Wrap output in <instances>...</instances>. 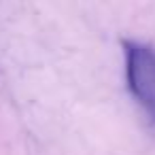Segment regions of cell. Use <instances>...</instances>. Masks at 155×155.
<instances>
[{
	"instance_id": "1",
	"label": "cell",
	"mask_w": 155,
	"mask_h": 155,
	"mask_svg": "<svg viewBox=\"0 0 155 155\" xmlns=\"http://www.w3.org/2000/svg\"><path fill=\"white\" fill-rule=\"evenodd\" d=\"M125 79L136 102L155 121V51L147 45L125 41Z\"/></svg>"
}]
</instances>
